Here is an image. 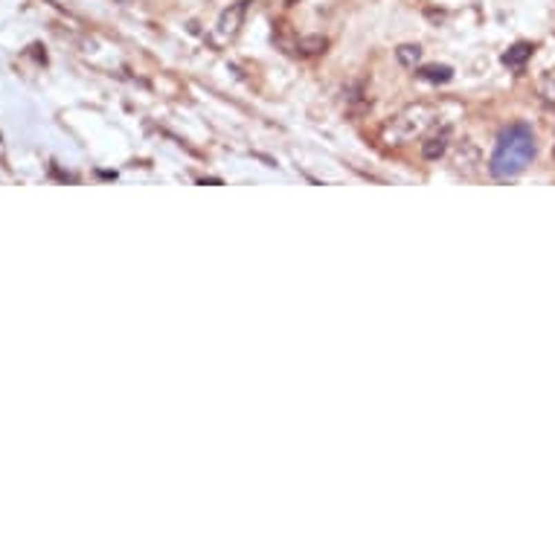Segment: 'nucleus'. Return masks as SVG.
Instances as JSON below:
<instances>
[{"label": "nucleus", "mask_w": 555, "mask_h": 555, "mask_svg": "<svg viewBox=\"0 0 555 555\" xmlns=\"http://www.w3.org/2000/svg\"><path fill=\"white\" fill-rule=\"evenodd\" d=\"M427 126H434V110L425 108V105H416V108L401 110L390 126H387V137L405 143V140H413L416 134H422Z\"/></svg>", "instance_id": "nucleus-2"}, {"label": "nucleus", "mask_w": 555, "mask_h": 555, "mask_svg": "<svg viewBox=\"0 0 555 555\" xmlns=\"http://www.w3.org/2000/svg\"><path fill=\"white\" fill-rule=\"evenodd\" d=\"M300 47H302L305 52H320V50H326V38H320V35L302 38V41H300Z\"/></svg>", "instance_id": "nucleus-8"}, {"label": "nucleus", "mask_w": 555, "mask_h": 555, "mask_svg": "<svg viewBox=\"0 0 555 555\" xmlns=\"http://www.w3.org/2000/svg\"><path fill=\"white\" fill-rule=\"evenodd\" d=\"M448 140H451V128H442L436 137H430V140L422 146V157L425 160H439L442 155H445Z\"/></svg>", "instance_id": "nucleus-4"}, {"label": "nucleus", "mask_w": 555, "mask_h": 555, "mask_svg": "<svg viewBox=\"0 0 555 555\" xmlns=\"http://www.w3.org/2000/svg\"><path fill=\"white\" fill-rule=\"evenodd\" d=\"M285 3H288V6H294V3H297V0H285Z\"/></svg>", "instance_id": "nucleus-9"}, {"label": "nucleus", "mask_w": 555, "mask_h": 555, "mask_svg": "<svg viewBox=\"0 0 555 555\" xmlns=\"http://www.w3.org/2000/svg\"><path fill=\"white\" fill-rule=\"evenodd\" d=\"M535 157V137L526 126H512L500 134L497 148L489 160V172L497 180L518 177Z\"/></svg>", "instance_id": "nucleus-1"}, {"label": "nucleus", "mask_w": 555, "mask_h": 555, "mask_svg": "<svg viewBox=\"0 0 555 555\" xmlns=\"http://www.w3.org/2000/svg\"><path fill=\"white\" fill-rule=\"evenodd\" d=\"M529 55H532V47H529V44H515V47H512V50L503 55V61H506L509 67H520L526 59H529Z\"/></svg>", "instance_id": "nucleus-6"}, {"label": "nucleus", "mask_w": 555, "mask_h": 555, "mask_svg": "<svg viewBox=\"0 0 555 555\" xmlns=\"http://www.w3.org/2000/svg\"><path fill=\"white\" fill-rule=\"evenodd\" d=\"M396 59H398V64H405V67H416L419 59H422V47L419 44H401L396 50Z\"/></svg>", "instance_id": "nucleus-5"}, {"label": "nucleus", "mask_w": 555, "mask_h": 555, "mask_svg": "<svg viewBox=\"0 0 555 555\" xmlns=\"http://www.w3.org/2000/svg\"><path fill=\"white\" fill-rule=\"evenodd\" d=\"M422 79H427V81H448L451 79V67H445V64H430V67H425V70L419 73Z\"/></svg>", "instance_id": "nucleus-7"}, {"label": "nucleus", "mask_w": 555, "mask_h": 555, "mask_svg": "<svg viewBox=\"0 0 555 555\" xmlns=\"http://www.w3.org/2000/svg\"><path fill=\"white\" fill-rule=\"evenodd\" d=\"M247 3H251V0H239V3H233L230 9L221 12L218 26H215L218 41H230V38H235V32H239V26H242V21H244Z\"/></svg>", "instance_id": "nucleus-3"}]
</instances>
